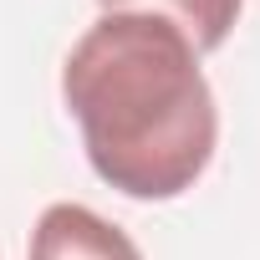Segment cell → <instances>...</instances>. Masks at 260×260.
<instances>
[{
	"instance_id": "cell-1",
	"label": "cell",
	"mask_w": 260,
	"mask_h": 260,
	"mask_svg": "<svg viewBox=\"0 0 260 260\" xmlns=\"http://www.w3.org/2000/svg\"><path fill=\"white\" fill-rule=\"evenodd\" d=\"M92 174L127 199H179L219 143L199 51L158 16H97L61 67Z\"/></svg>"
},
{
	"instance_id": "cell-2",
	"label": "cell",
	"mask_w": 260,
	"mask_h": 260,
	"mask_svg": "<svg viewBox=\"0 0 260 260\" xmlns=\"http://www.w3.org/2000/svg\"><path fill=\"white\" fill-rule=\"evenodd\" d=\"M31 260H143V250L87 204H46L31 230Z\"/></svg>"
},
{
	"instance_id": "cell-3",
	"label": "cell",
	"mask_w": 260,
	"mask_h": 260,
	"mask_svg": "<svg viewBox=\"0 0 260 260\" xmlns=\"http://www.w3.org/2000/svg\"><path fill=\"white\" fill-rule=\"evenodd\" d=\"M102 16H158L179 26L194 51H219L240 21V0H102Z\"/></svg>"
}]
</instances>
